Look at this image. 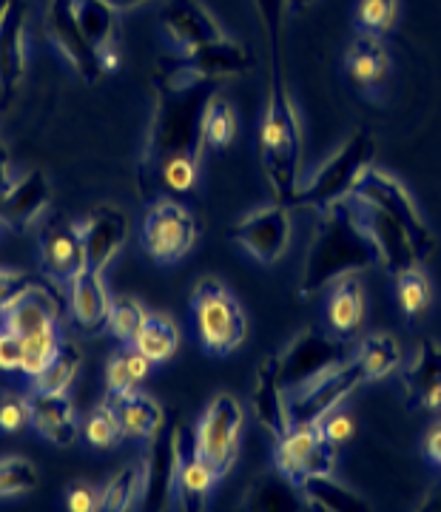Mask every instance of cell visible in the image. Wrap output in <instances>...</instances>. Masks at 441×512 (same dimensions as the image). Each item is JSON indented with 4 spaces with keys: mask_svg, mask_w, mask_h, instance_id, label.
Segmentation results:
<instances>
[{
    "mask_svg": "<svg viewBox=\"0 0 441 512\" xmlns=\"http://www.w3.org/2000/svg\"><path fill=\"white\" fill-rule=\"evenodd\" d=\"M23 345V356H20V373L35 379L40 376L46 365L55 359V353L63 345V333H60V325H52L46 330H37V333H29L20 339Z\"/></svg>",
    "mask_w": 441,
    "mask_h": 512,
    "instance_id": "obj_37",
    "label": "cell"
},
{
    "mask_svg": "<svg viewBox=\"0 0 441 512\" xmlns=\"http://www.w3.org/2000/svg\"><path fill=\"white\" fill-rule=\"evenodd\" d=\"M299 490V501H302V510L313 512H368L370 504L350 490L348 484H342L336 473L333 476H316L308 478L305 484L296 487Z\"/></svg>",
    "mask_w": 441,
    "mask_h": 512,
    "instance_id": "obj_31",
    "label": "cell"
},
{
    "mask_svg": "<svg viewBox=\"0 0 441 512\" xmlns=\"http://www.w3.org/2000/svg\"><path fill=\"white\" fill-rule=\"evenodd\" d=\"M396 299H399V308L407 316V322H416L427 313L433 288H430V279L422 271V265H413L396 276Z\"/></svg>",
    "mask_w": 441,
    "mask_h": 512,
    "instance_id": "obj_38",
    "label": "cell"
},
{
    "mask_svg": "<svg viewBox=\"0 0 441 512\" xmlns=\"http://www.w3.org/2000/svg\"><path fill=\"white\" fill-rule=\"evenodd\" d=\"M146 308L140 305V299H134L129 293H120V296H111L109 308V330L114 339H120L123 345H129L131 339L137 336L140 325L146 322Z\"/></svg>",
    "mask_w": 441,
    "mask_h": 512,
    "instance_id": "obj_43",
    "label": "cell"
},
{
    "mask_svg": "<svg viewBox=\"0 0 441 512\" xmlns=\"http://www.w3.org/2000/svg\"><path fill=\"white\" fill-rule=\"evenodd\" d=\"M151 367H154V362L146 359L134 345H123L120 350H114L109 356V365H106V387H109V396L137 390V387L151 376Z\"/></svg>",
    "mask_w": 441,
    "mask_h": 512,
    "instance_id": "obj_33",
    "label": "cell"
},
{
    "mask_svg": "<svg viewBox=\"0 0 441 512\" xmlns=\"http://www.w3.org/2000/svg\"><path fill=\"white\" fill-rule=\"evenodd\" d=\"M77 370H80V350H77L74 342L63 339L55 359L32 382H35V390H43V393H69Z\"/></svg>",
    "mask_w": 441,
    "mask_h": 512,
    "instance_id": "obj_39",
    "label": "cell"
},
{
    "mask_svg": "<svg viewBox=\"0 0 441 512\" xmlns=\"http://www.w3.org/2000/svg\"><path fill=\"white\" fill-rule=\"evenodd\" d=\"M111 407L120 419L123 427V439H137V441H151L166 424V413L160 402L154 396L143 393L140 387L129 390V393H117L109 396Z\"/></svg>",
    "mask_w": 441,
    "mask_h": 512,
    "instance_id": "obj_26",
    "label": "cell"
},
{
    "mask_svg": "<svg viewBox=\"0 0 441 512\" xmlns=\"http://www.w3.org/2000/svg\"><path fill=\"white\" fill-rule=\"evenodd\" d=\"M299 490L288 478H282L279 473H271V476H262L254 487V493H248V501L245 507L248 510H265V512H279V510H296L302 507L299 501H291L296 498Z\"/></svg>",
    "mask_w": 441,
    "mask_h": 512,
    "instance_id": "obj_40",
    "label": "cell"
},
{
    "mask_svg": "<svg viewBox=\"0 0 441 512\" xmlns=\"http://www.w3.org/2000/svg\"><path fill=\"white\" fill-rule=\"evenodd\" d=\"M80 436L94 450H114L123 441V427H120V419H117L109 399L97 404L92 413L86 416V421L80 424Z\"/></svg>",
    "mask_w": 441,
    "mask_h": 512,
    "instance_id": "obj_41",
    "label": "cell"
},
{
    "mask_svg": "<svg viewBox=\"0 0 441 512\" xmlns=\"http://www.w3.org/2000/svg\"><path fill=\"white\" fill-rule=\"evenodd\" d=\"M251 407L259 427L274 441L285 439L291 433V410H288V387L282 379V353L271 350L262 356L257 373H254V390H251Z\"/></svg>",
    "mask_w": 441,
    "mask_h": 512,
    "instance_id": "obj_16",
    "label": "cell"
},
{
    "mask_svg": "<svg viewBox=\"0 0 441 512\" xmlns=\"http://www.w3.org/2000/svg\"><path fill=\"white\" fill-rule=\"evenodd\" d=\"M419 510H433V512L441 510V481H436V484H433V487L427 490L424 501L419 504Z\"/></svg>",
    "mask_w": 441,
    "mask_h": 512,
    "instance_id": "obj_54",
    "label": "cell"
},
{
    "mask_svg": "<svg viewBox=\"0 0 441 512\" xmlns=\"http://www.w3.org/2000/svg\"><path fill=\"white\" fill-rule=\"evenodd\" d=\"M37 467L23 456H0V501L29 495L37 487Z\"/></svg>",
    "mask_w": 441,
    "mask_h": 512,
    "instance_id": "obj_44",
    "label": "cell"
},
{
    "mask_svg": "<svg viewBox=\"0 0 441 512\" xmlns=\"http://www.w3.org/2000/svg\"><path fill=\"white\" fill-rule=\"evenodd\" d=\"M200 237V225L194 220V214L185 208L180 200L160 197L148 208L140 228V242L143 251L151 256V262L157 265H177L180 259L194 251Z\"/></svg>",
    "mask_w": 441,
    "mask_h": 512,
    "instance_id": "obj_7",
    "label": "cell"
},
{
    "mask_svg": "<svg viewBox=\"0 0 441 512\" xmlns=\"http://www.w3.org/2000/svg\"><path fill=\"white\" fill-rule=\"evenodd\" d=\"M274 444V470L294 487L308 478L333 476L339 467V444L325 436L322 424H294L291 433Z\"/></svg>",
    "mask_w": 441,
    "mask_h": 512,
    "instance_id": "obj_8",
    "label": "cell"
},
{
    "mask_svg": "<svg viewBox=\"0 0 441 512\" xmlns=\"http://www.w3.org/2000/svg\"><path fill=\"white\" fill-rule=\"evenodd\" d=\"M29 66V37H26V3L15 0L0 18V97L9 100L20 89Z\"/></svg>",
    "mask_w": 441,
    "mask_h": 512,
    "instance_id": "obj_22",
    "label": "cell"
},
{
    "mask_svg": "<svg viewBox=\"0 0 441 512\" xmlns=\"http://www.w3.org/2000/svg\"><path fill=\"white\" fill-rule=\"evenodd\" d=\"M160 29L171 43L174 55H188L194 49H203L208 43H217L225 37L217 18L200 0H163Z\"/></svg>",
    "mask_w": 441,
    "mask_h": 512,
    "instance_id": "obj_15",
    "label": "cell"
},
{
    "mask_svg": "<svg viewBox=\"0 0 441 512\" xmlns=\"http://www.w3.org/2000/svg\"><path fill=\"white\" fill-rule=\"evenodd\" d=\"M100 63H103V72H117L120 69V49H117V43L114 46H103L100 49Z\"/></svg>",
    "mask_w": 441,
    "mask_h": 512,
    "instance_id": "obj_53",
    "label": "cell"
},
{
    "mask_svg": "<svg viewBox=\"0 0 441 512\" xmlns=\"http://www.w3.org/2000/svg\"><path fill=\"white\" fill-rule=\"evenodd\" d=\"M74 18L97 49L117 43V9L106 0H72Z\"/></svg>",
    "mask_w": 441,
    "mask_h": 512,
    "instance_id": "obj_36",
    "label": "cell"
},
{
    "mask_svg": "<svg viewBox=\"0 0 441 512\" xmlns=\"http://www.w3.org/2000/svg\"><path fill=\"white\" fill-rule=\"evenodd\" d=\"M26 399H29L32 427L40 439L52 441L57 447H72L80 439V416L66 393L32 390Z\"/></svg>",
    "mask_w": 441,
    "mask_h": 512,
    "instance_id": "obj_24",
    "label": "cell"
},
{
    "mask_svg": "<svg viewBox=\"0 0 441 512\" xmlns=\"http://www.w3.org/2000/svg\"><path fill=\"white\" fill-rule=\"evenodd\" d=\"M313 0H288V9L294 12V15H299V12H305L308 6H311Z\"/></svg>",
    "mask_w": 441,
    "mask_h": 512,
    "instance_id": "obj_56",
    "label": "cell"
},
{
    "mask_svg": "<svg viewBox=\"0 0 441 512\" xmlns=\"http://www.w3.org/2000/svg\"><path fill=\"white\" fill-rule=\"evenodd\" d=\"M362 384H368V373L353 353L342 365L325 370L311 384L288 393L291 424H322V419L339 410Z\"/></svg>",
    "mask_w": 441,
    "mask_h": 512,
    "instance_id": "obj_9",
    "label": "cell"
},
{
    "mask_svg": "<svg viewBox=\"0 0 441 512\" xmlns=\"http://www.w3.org/2000/svg\"><path fill=\"white\" fill-rule=\"evenodd\" d=\"M37 282L32 279V274L26 271H18V268H0V313L9 311L20 296L35 288Z\"/></svg>",
    "mask_w": 441,
    "mask_h": 512,
    "instance_id": "obj_47",
    "label": "cell"
},
{
    "mask_svg": "<svg viewBox=\"0 0 441 512\" xmlns=\"http://www.w3.org/2000/svg\"><path fill=\"white\" fill-rule=\"evenodd\" d=\"M217 478L208 470L203 458L194 450V433L191 441H185L180 473H177V487H174V510L197 512L208 507V498L214 493Z\"/></svg>",
    "mask_w": 441,
    "mask_h": 512,
    "instance_id": "obj_27",
    "label": "cell"
},
{
    "mask_svg": "<svg viewBox=\"0 0 441 512\" xmlns=\"http://www.w3.org/2000/svg\"><path fill=\"white\" fill-rule=\"evenodd\" d=\"M185 433L183 424H174L171 430H160L148 441V453L143 456V498L140 507L146 510H174V487L183 461Z\"/></svg>",
    "mask_w": 441,
    "mask_h": 512,
    "instance_id": "obj_12",
    "label": "cell"
},
{
    "mask_svg": "<svg viewBox=\"0 0 441 512\" xmlns=\"http://www.w3.org/2000/svg\"><path fill=\"white\" fill-rule=\"evenodd\" d=\"M129 345H134L154 365H166L180 348V328L174 325V319H168L163 313H148L146 322L140 325Z\"/></svg>",
    "mask_w": 441,
    "mask_h": 512,
    "instance_id": "obj_32",
    "label": "cell"
},
{
    "mask_svg": "<svg viewBox=\"0 0 441 512\" xmlns=\"http://www.w3.org/2000/svg\"><path fill=\"white\" fill-rule=\"evenodd\" d=\"M46 35L80 80L97 83L106 74L103 63H100V49L86 37V32L80 29V23L74 18L72 0H49Z\"/></svg>",
    "mask_w": 441,
    "mask_h": 512,
    "instance_id": "obj_14",
    "label": "cell"
},
{
    "mask_svg": "<svg viewBox=\"0 0 441 512\" xmlns=\"http://www.w3.org/2000/svg\"><path fill=\"white\" fill-rule=\"evenodd\" d=\"M77 234L83 239V251H86V268H92L97 274H106L117 254L126 248L129 242V217L114 208V205H100L89 211L83 220L74 222Z\"/></svg>",
    "mask_w": 441,
    "mask_h": 512,
    "instance_id": "obj_17",
    "label": "cell"
},
{
    "mask_svg": "<svg viewBox=\"0 0 441 512\" xmlns=\"http://www.w3.org/2000/svg\"><path fill=\"white\" fill-rule=\"evenodd\" d=\"M57 316H60V308H57L55 296L46 291V288L35 285L26 296H20L9 311L0 313V325L9 328L12 333H18L20 339H23L29 333L60 325Z\"/></svg>",
    "mask_w": 441,
    "mask_h": 512,
    "instance_id": "obj_30",
    "label": "cell"
},
{
    "mask_svg": "<svg viewBox=\"0 0 441 512\" xmlns=\"http://www.w3.org/2000/svg\"><path fill=\"white\" fill-rule=\"evenodd\" d=\"M265 40V109L259 123V163L271 200L294 208L296 185L302 180L305 134L299 123L288 60H285V9L288 0H254Z\"/></svg>",
    "mask_w": 441,
    "mask_h": 512,
    "instance_id": "obj_2",
    "label": "cell"
},
{
    "mask_svg": "<svg viewBox=\"0 0 441 512\" xmlns=\"http://www.w3.org/2000/svg\"><path fill=\"white\" fill-rule=\"evenodd\" d=\"M143 498V458L131 461L123 470H117L109 478V484L100 493V510L103 512H126L140 507Z\"/></svg>",
    "mask_w": 441,
    "mask_h": 512,
    "instance_id": "obj_35",
    "label": "cell"
},
{
    "mask_svg": "<svg viewBox=\"0 0 441 512\" xmlns=\"http://www.w3.org/2000/svg\"><path fill=\"white\" fill-rule=\"evenodd\" d=\"M322 430H325V436L336 444H345L348 439H353V433H356V421L350 419L348 413H342V410H333L328 419H322Z\"/></svg>",
    "mask_w": 441,
    "mask_h": 512,
    "instance_id": "obj_50",
    "label": "cell"
},
{
    "mask_svg": "<svg viewBox=\"0 0 441 512\" xmlns=\"http://www.w3.org/2000/svg\"><path fill=\"white\" fill-rule=\"evenodd\" d=\"M106 3H109L111 9H117V12H120V9L126 12V9H137V6H143V3H151V0H106Z\"/></svg>",
    "mask_w": 441,
    "mask_h": 512,
    "instance_id": "obj_55",
    "label": "cell"
},
{
    "mask_svg": "<svg viewBox=\"0 0 441 512\" xmlns=\"http://www.w3.org/2000/svg\"><path fill=\"white\" fill-rule=\"evenodd\" d=\"M350 339H342L336 333L319 328H305L296 333L294 339L279 350L282 353V379L288 393L319 379L325 370L342 365L353 356Z\"/></svg>",
    "mask_w": 441,
    "mask_h": 512,
    "instance_id": "obj_10",
    "label": "cell"
},
{
    "mask_svg": "<svg viewBox=\"0 0 441 512\" xmlns=\"http://www.w3.org/2000/svg\"><path fill=\"white\" fill-rule=\"evenodd\" d=\"M191 313L200 345L208 356H231L248 339V316L234 293L214 276L197 279L191 291Z\"/></svg>",
    "mask_w": 441,
    "mask_h": 512,
    "instance_id": "obj_5",
    "label": "cell"
},
{
    "mask_svg": "<svg viewBox=\"0 0 441 512\" xmlns=\"http://www.w3.org/2000/svg\"><path fill=\"white\" fill-rule=\"evenodd\" d=\"M328 328L342 339H350L365 322V288L359 276H345L328 288Z\"/></svg>",
    "mask_w": 441,
    "mask_h": 512,
    "instance_id": "obj_29",
    "label": "cell"
},
{
    "mask_svg": "<svg viewBox=\"0 0 441 512\" xmlns=\"http://www.w3.org/2000/svg\"><path fill=\"white\" fill-rule=\"evenodd\" d=\"M12 3H15V0H0V18L9 12V6H12Z\"/></svg>",
    "mask_w": 441,
    "mask_h": 512,
    "instance_id": "obj_57",
    "label": "cell"
},
{
    "mask_svg": "<svg viewBox=\"0 0 441 512\" xmlns=\"http://www.w3.org/2000/svg\"><path fill=\"white\" fill-rule=\"evenodd\" d=\"M359 202V208H362V217H365V225H368V231L376 239V248H379V265L385 268L387 274L399 276L407 268H413V265H424L427 259L419 251V245H416V239L410 237V231H407L402 222L396 220V217H390L387 211L382 208H373L368 202L356 200Z\"/></svg>",
    "mask_w": 441,
    "mask_h": 512,
    "instance_id": "obj_18",
    "label": "cell"
},
{
    "mask_svg": "<svg viewBox=\"0 0 441 512\" xmlns=\"http://www.w3.org/2000/svg\"><path fill=\"white\" fill-rule=\"evenodd\" d=\"M52 202V185L43 171H26L23 177L12 180L0 194V228L23 234L35 225Z\"/></svg>",
    "mask_w": 441,
    "mask_h": 512,
    "instance_id": "obj_19",
    "label": "cell"
},
{
    "mask_svg": "<svg viewBox=\"0 0 441 512\" xmlns=\"http://www.w3.org/2000/svg\"><path fill=\"white\" fill-rule=\"evenodd\" d=\"M402 396L410 410H439L441 407V342L422 339L410 362L402 367Z\"/></svg>",
    "mask_w": 441,
    "mask_h": 512,
    "instance_id": "obj_20",
    "label": "cell"
},
{
    "mask_svg": "<svg viewBox=\"0 0 441 512\" xmlns=\"http://www.w3.org/2000/svg\"><path fill=\"white\" fill-rule=\"evenodd\" d=\"M217 83L168 57L154 74V111L146 131L143 171L171 194H191L200 180L205 140L203 120Z\"/></svg>",
    "mask_w": 441,
    "mask_h": 512,
    "instance_id": "obj_1",
    "label": "cell"
},
{
    "mask_svg": "<svg viewBox=\"0 0 441 512\" xmlns=\"http://www.w3.org/2000/svg\"><path fill=\"white\" fill-rule=\"evenodd\" d=\"M294 237V222H291V205L285 202H268L257 211L231 228V239L259 265H274L288 254V245Z\"/></svg>",
    "mask_w": 441,
    "mask_h": 512,
    "instance_id": "obj_13",
    "label": "cell"
},
{
    "mask_svg": "<svg viewBox=\"0 0 441 512\" xmlns=\"http://www.w3.org/2000/svg\"><path fill=\"white\" fill-rule=\"evenodd\" d=\"M390 52H387L382 35H359L353 37V43L345 52V72L350 74V80L362 89V92H376L382 89V83L390 74Z\"/></svg>",
    "mask_w": 441,
    "mask_h": 512,
    "instance_id": "obj_25",
    "label": "cell"
},
{
    "mask_svg": "<svg viewBox=\"0 0 441 512\" xmlns=\"http://www.w3.org/2000/svg\"><path fill=\"white\" fill-rule=\"evenodd\" d=\"M177 57L183 60L185 66H191L194 72L211 77V80H231V77L248 72V66H251V57L245 52V46L228 40V37Z\"/></svg>",
    "mask_w": 441,
    "mask_h": 512,
    "instance_id": "obj_28",
    "label": "cell"
},
{
    "mask_svg": "<svg viewBox=\"0 0 441 512\" xmlns=\"http://www.w3.org/2000/svg\"><path fill=\"white\" fill-rule=\"evenodd\" d=\"M20 356H23L20 336L0 325V370H6V373H15V370H20Z\"/></svg>",
    "mask_w": 441,
    "mask_h": 512,
    "instance_id": "obj_49",
    "label": "cell"
},
{
    "mask_svg": "<svg viewBox=\"0 0 441 512\" xmlns=\"http://www.w3.org/2000/svg\"><path fill=\"white\" fill-rule=\"evenodd\" d=\"M111 293L106 288L103 274L92 268H83L80 274L69 279V311H72L74 328L86 336H97L109 325Z\"/></svg>",
    "mask_w": 441,
    "mask_h": 512,
    "instance_id": "obj_23",
    "label": "cell"
},
{
    "mask_svg": "<svg viewBox=\"0 0 441 512\" xmlns=\"http://www.w3.org/2000/svg\"><path fill=\"white\" fill-rule=\"evenodd\" d=\"M399 0H359L356 3V29L365 35H385L396 26Z\"/></svg>",
    "mask_w": 441,
    "mask_h": 512,
    "instance_id": "obj_45",
    "label": "cell"
},
{
    "mask_svg": "<svg viewBox=\"0 0 441 512\" xmlns=\"http://www.w3.org/2000/svg\"><path fill=\"white\" fill-rule=\"evenodd\" d=\"M15 177H12V165H9V148L3 143V137H0V194L9 188Z\"/></svg>",
    "mask_w": 441,
    "mask_h": 512,
    "instance_id": "obj_52",
    "label": "cell"
},
{
    "mask_svg": "<svg viewBox=\"0 0 441 512\" xmlns=\"http://www.w3.org/2000/svg\"><path fill=\"white\" fill-rule=\"evenodd\" d=\"M350 197L368 202L373 208H382L390 217H396L410 231V237L416 239V245H419L424 259L433 256V251H436V234L430 231L424 214L419 211V202L413 200V194L407 191L402 180H396L393 174L379 171V168L370 165L368 171L359 177V183H356Z\"/></svg>",
    "mask_w": 441,
    "mask_h": 512,
    "instance_id": "obj_11",
    "label": "cell"
},
{
    "mask_svg": "<svg viewBox=\"0 0 441 512\" xmlns=\"http://www.w3.org/2000/svg\"><path fill=\"white\" fill-rule=\"evenodd\" d=\"M37 254H40V271L49 279H57V282H69L86 268L83 239L77 234L74 222H49L40 231Z\"/></svg>",
    "mask_w": 441,
    "mask_h": 512,
    "instance_id": "obj_21",
    "label": "cell"
},
{
    "mask_svg": "<svg viewBox=\"0 0 441 512\" xmlns=\"http://www.w3.org/2000/svg\"><path fill=\"white\" fill-rule=\"evenodd\" d=\"M245 430V407L231 393H217L205 404L203 416L194 427V450L208 464L217 481L234 470L239 458V441Z\"/></svg>",
    "mask_w": 441,
    "mask_h": 512,
    "instance_id": "obj_6",
    "label": "cell"
},
{
    "mask_svg": "<svg viewBox=\"0 0 441 512\" xmlns=\"http://www.w3.org/2000/svg\"><path fill=\"white\" fill-rule=\"evenodd\" d=\"M424 453H427L430 461L441 464V421L439 424H433V430L427 433V439H424Z\"/></svg>",
    "mask_w": 441,
    "mask_h": 512,
    "instance_id": "obj_51",
    "label": "cell"
},
{
    "mask_svg": "<svg viewBox=\"0 0 441 512\" xmlns=\"http://www.w3.org/2000/svg\"><path fill=\"white\" fill-rule=\"evenodd\" d=\"M234 137H237V114H234V106L222 94H214L211 103H208V109H205L203 120L205 148H225Z\"/></svg>",
    "mask_w": 441,
    "mask_h": 512,
    "instance_id": "obj_42",
    "label": "cell"
},
{
    "mask_svg": "<svg viewBox=\"0 0 441 512\" xmlns=\"http://www.w3.org/2000/svg\"><path fill=\"white\" fill-rule=\"evenodd\" d=\"M32 424V413H29V399L18 396V393H6L0 399V433L15 436L20 430H26Z\"/></svg>",
    "mask_w": 441,
    "mask_h": 512,
    "instance_id": "obj_46",
    "label": "cell"
},
{
    "mask_svg": "<svg viewBox=\"0 0 441 512\" xmlns=\"http://www.w3.org/2000/svg\"><path fill=\"white\" fill-rule=\"evenodd\" d=\"M376 143L368 131H353L322 163L313 168L305 180H299L294 194V208H328L333 202L348 200L359 177L373 163Z\"/></svg>",
    "mask_w": 441,
    "mask_h": 512,
    "instance_id": "obj_4",
    "label": "cell"
},
{
    "mask_svg": "<svg viewBox=\"0 0 441 512\" xmlns=\"http://www.w3.org/2000/svg\"><path fill=\"white\" fill-rule=\"evenodd\" d=\"M356 359L362 362L368 382H382L402 367V350L390 333H370L356 345Z\"/></svg>",
    "mask_w": 441,
    "mask_h": 512,
    "instance_id": "obj_34",
    "label": "cell"
},
{
    "mask_svg": "<svg viewBox=\"0 0 441 512\" xmlns=\"http://www.w3.org/2000/svg\"><path fill=\"white\" fill-rule=\"evenodd\" d=\"M66 507L72 512H94L100 510V490L89 481H77L66 490Z\"/></svg>",
    "mask_w": 441,
    "mask_h": 512,
    "instance_id": "obj_48",
    "label": "cell"
},
{
    "mask_svg": "<svg viewBox=\"0 0 441 512\" xmlns=\"http://www.w3.org/2000/svg\"><path fill=\"white\" fill-rule=\"evenodd\" d=\"M376 265L379 248L365 225L356 197L333 202L316 211V225L302 259L296 293L299 299H311L316 293L328 291L333 282L359 276Z\"/></svg>",
    "mask_w": 441,
    "mask_h": 512,
    "instance_id": "obj_3",
    "label": "cell"
}]
</instances>
